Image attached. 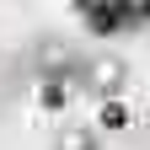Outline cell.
I'll return each instance as SVG.
<instances>
[{
	"mask_svg": "<svg viewBox=\"0 0 150 150\" xmlns=\"http://www.w3.org/2000/svg\"><path fill=\"white\" fill-rule=\"evenodd\" d=\"M123 81H129V70H123L118 59H86V75H81V86H91L102 102H118Z\"/></svg>",
	"mask_w": 150,
	"mask_h": 150,
	"instance_id": "6da1fadb",
	"label": "cell"
},
{
	"mask_svg": "<svg viewBox=\"0 0 150 150\" xmlns=\"http://www.w3.org/2000/svg\"><path fill=\"white\" fill-rule=\"evenodd\" d=\"M81 16L91 22V32H123L134 27L129 16H150V6H81Z\"/></svg>",
	"mask_w": 150,
	"mask_h": 150,
	"instance_id": "7a4b0ae2",
	"label": "cell"
},
{
	"mask_svg": "<svg viewBox=\"0 0 150 150\" xmlns=\"http://www.w3.org/2000/svg\"><path fill=\"white\" fill-rule=\"evenodd\" d=\"M54 150H102V129L91 123H64L54 134Z\"/></svg>",
	"mask_w": 150,
	"mask_h": 150,
	"instance_id": "3957f363",
	"label": "cell"
},
{
	"mask_svg": "<svg viewBox=\"0 0 150 150\" xmlns=\"http://www.w3.org/2000/svg\"><path fill=\"white\" fill-rule=\"evenodd\" d=\"M97 129H107V134L129 129V107H123V97H118V102H102V112H97Z\"/></svg>",
	"mask_w": 150,
	"mask_h": 150,
	"instance_id": "277c9868",
	"label": "cell"
},
{
	"mask_svg": "<svg viewBox=\"0 0 150 150\" xmlns=\"http://www.w3.org/2000/svg\"><path fill=\"white\" fill-rule=\"evenodd\" d=\"M70 91H75V86H64V81H38V97H43L48 112H59V107L70 102Z\"/></svg>",
	"mask_w": 150,
	"mask_h": 150,
	"instance_id": "5b68a950",
	"label": "cell"
}]
</instances>
